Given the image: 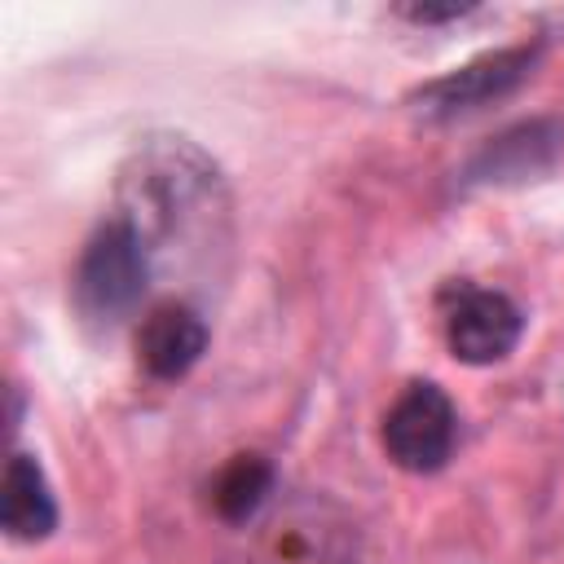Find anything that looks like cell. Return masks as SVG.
Masks as SVG:
<instances>
[{"label": "cell", "mask_w": 564, "mask_h": 564, "mask_svg": "<svg viewBox=\"0 0 564 564\" xmlns=\"http://www.w3.org/2000/svg\"><path fill=\"white\" fill-rule=\"evenodd\" d=\"M119 220L137 229L150 260L207 264L229 242V185L189 137H145L119 167Z\"/></svg>", "instance_id": "cell-1"}, {"label": "cell", "mask_w": 564, "mask_h": 564, "mask_svg": "<svg viewBox=\"0 0 564 564\" xmlns=\"http://www.w3.org/2000/svg\"><path fill=\"white\" fill-rule=\"evenodd\" d=\"M357 520L326 494L282 498L256 529L251 564H357Z\"/></svg>", "instance_id": "cell-2"}, {"label": "cell", "mask_w": 564, "mask_h": 564, "mask_svg": "<svg viewBox=\"0 0 564 564\" xmlns=\"http://www.w3.org/2000/svg\"><path fill=\"white\" fill-rule=\"evenodd\" d=\"M150 251L145 242L137 238L132 225H123L119 216L106 220L79 251V264H75V304L88 322H101V326H115L123 322L145 286H150Z\"/></svg>", "instance_id": "cell-3"}, {"label": "cell", "mask_w": 564, "mask_h": 564, "mask_svg": "<svg viewBox=\"0 0 564 564\" xmlns=\"http://www.w3.org/2000/svg\"><path fill=\"white\" fill-rule=\"evenodd\" d=\"M383 454L392 458V467L410 471V476H432L449 463L454 441H458V410L445 397V388L419 379L405 383L401 397L388 405L383 414Z\"/></svg>", "instance_id": "cell-4"}, {"label": "cell", "mask_w": 564, "mask_h": 564, "mask_svg": "<svg viewBox=\"0 0 564 564\" xmlns=\"http://www.w3.org/2000/svg\"><path fill=\"white\" fill-rule=\"evenodd\" d=\"M542 57V44H507V48H494V53H480L471 57L467 66H454L436 79H427L410 101L423 119H458V115H471L507 93H516L533 66Z\"/></svg>", "instance_id": "cell-5"}, {"label": "cell", "mask_w": 564, "mask_h": 564, "mask_svg": "<svg viewBox=\"0 0 564 564\" xmlns=\"http://www.w3.org/2000/svg\"><path fill=\"white\" fill-rule=\"evenodd\" d=\"M524 335V313L507 291L454 286L445 304V344L463 366L502 361Z\"/></svg>", "instance_id": "cell-6"}, {"label": "cell", "mask_w": 564, "mask_h": 564, "mask_svg": "<svg viewBox=\"0 0 564 564\" xmlns=\"http://www.w3.org/2000/svg\"><path fill=\"white\" fill-rule=\"evenodd\" d=\"M207 339L212 330L194 304L163 300L137 326V366L154 383H176L198 366V357L207 352Z\"/></svg>", "instance_id": "cell-7"}, {"label": "cell", "mask_w": 564, "mask_h": 564, "mask_svg": "<svg viewBox=\"0 0 564 564\" xmlns=\"http://www.w3.org/2000/svg\"><path fill=\"white\" fill-rule=\"evenodd\" d=\"M0 524L13 542H44L57 529V498L31 454H9L0 485Z\"/></svg>", "instance_id": "cell-8"}, {"label": "cell", "mask_w": 564, "mask_h": 564, "mask_svg": "<svg viewBox=\"0 0 564 564\" xmlns=\"http://www.w3.org/2000/svg\"><path fill=\"white\" fill-rule=\"evenodd\" d=\"M560 128L555 123H520L502 132L494 145H485L471 163V181L507 185V181H533L560 159Z\"/></svg>", "instance_id": "cell-9"}, {"label": "cell", "mask_w": 564, "mask_h": 564, "mask_svg": "<svg viewBox=\"0 0 564 564\" xmlns=\"http://www.w3.org/2000/svg\"><path fill=\"white\" fill-rule=\"evenodd\" d=\"M273 485H278V471L264 454H234L212 480V511L225 524H247L264 511Z\"/></svg>", "instance_id": "cell-10"}, {"label": "cell", "mask_w": 564, "mask_h": 564, "mask_svg": "<svg viewBox=\"0 0 564 564\" xmlns=\"http://www.w3.org/2000/svg\"><path fill=\"white\" fill-rule=\"evenodd\" d=\"M476 4H458V0H449V4H401L397 13L401 18H410L414 26H441V22H458V18H467Z\"/></svg>", "instance_id": "cell-11"}]
</instances>
